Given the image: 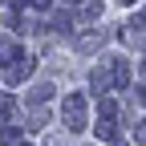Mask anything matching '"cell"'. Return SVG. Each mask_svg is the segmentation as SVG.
I'll return each instance as SVG.
<instances>
[{
	"mask_svg": "<svg viewBox=\"0 0 146 146\" xmlns=\"http://www.w3.org/2000/svg\"><path fill=\"white\" fill-rule=\"evenodd\" d=\"M33 4H36V8H49V4H53V0H33Z\"/></svg>",
	"mask_w": 146,
	"mask_h": 146,
	"instance_id": "cell-6",
	"label": "cell"
},
{
	"mask_svg": "<svg viewBox=\"0 0 146 146\" xmlns=\"http://www.w3.org/2000/svg\"><path fill=\"white\" fill-rule=\"evenodd\" d=\"M45 98H53V85H36L33 89V102H45Z\"/></svg>",
	"mask_w": 146,
	"mask_h": 146,
	"instance_id": "cell-4",
	"label": "cell"
},
{
	"mask_svg": "<svg viewBox=\"0 0 146 146\" xmlns=\"http://www.w3.org/2000/svg\"><path fill=\"white\" fill-rule=\"evenodd\" d=\"M122 4H134V0H122Z\"/></svg>",
	"mask_w": 146,
	"mask_h": 146,
	"instance_id": "cell-7",
	"label": "cell"
},
{
	"mask_svg": "<svg viewBox=\"0 0 146 146\" xmlns=\"http://www.w3.org/2000/svg\"><path fill=\"white\" fill-rule=\"evenodd\" d=\"M12 114V98H0V118H8Z\"/></svg>",
	"mask_w": 146,
	"mask_h": 146,
	"instance_id": "cell-5",
	"label": "cell"
},
{
	"mask_svg": "<svg viewBox=\"0 0 146 146\" xmlns=\"http://www.w3.org/2000/svg\"><path fill=\"white\" fill-rule=\"evenodd\" d=\"M77 45H81V49H98V45H102V36H98V33H89V36H81Z\"/></svg>",
	"mask_w": 146,
	"mask_h": 146,
	"instance_id": "cell-3",
	"label": "cell"
},
{
	"mask_svg": "<svg viewBox=\"0 0 146 146\" xmlns=\"http://www.w3.org/2000/svg\"><path fill=\"white\" fill-rule=\"evenodd\" d=\"M73 4H81V0H73Z\"/></svg>",
	"mask_w": 146,
	"mask_h": 146,
	"instance_id": "cell-8",
	"label": "cell"
},
{
	"mask_svg": "<svg viewBox=\"0 0 146 146\" xmlns=\"http://www.w3.org/2000/svg\"><path fill=\"white\" fill-rule=\"evenodd\" d=\"M81 114H85V98H69V102H65V122L73 126V130H81V126H85Z\"/></svg>",
	"mask_w": 146,
	"mask_h": 146,
	"instance_id": "cell-1",
	"label": "cell"
},
{
	"mask_svg": "<svg viewBox=\"0 0 146 146\" xmlns=\"http://www.w3.org/2000/svg\"><path fill=\"white\" fill-rule=\"evenodd\" d=\"M122 36H126L130 45H138V41H142V16H138V21H130V25H126V29H122Z\"/></svg>",
	"mask_w": 146,
	"mask_h": 146,
	"instance_id": "cell-2",
	"label": "cell"
}]
</instances>
